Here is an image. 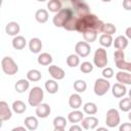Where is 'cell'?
Here are the masks:
<instances>
[{
    "label": "cell",
    "instance_id": "obj_37",
    "mask_svg": "<svg viewBox=\"0 0 131 131\" xmlns=\"http://www.w3.org/2000/svg\"><path fill=\"white\" fill-rule=\"evenodd\" d=\"M80 71L84 74H89L93 71V64L90 61H84L80 64Z\"/></svg>",
    "mask_w": 131,
    "mask_h": 131
},
{
    "label": "cell",
    "instance_id": "obj_42",
    "mask_svg": "<svg viewBox=\"0 0 131 131\" xmlns=\"http://www.w3.org/2000/svg\"><path fill=\"white\" fill-rule=\"evenodd\" d=\"M123 7L125 10H131V0H123Z\"/></svg>",
    "mask_w": 131,
    "mask_h": 131
},
{
    "label": "cell",
    "instance_id": "obj_13",
    "mask_svg": "<svg viewBox=\"0 0 131 131\" xmlns=\"http://www.w3.org/2000/svg\"><path fill=\"white\" fill-rule=\"evenodd\" d=\"M127 92V89H126V86L125 84H122V83H116L113 85L112 87V94L117 97V98H121L123 97Z\"/></svg>",
    "mask_w": 131,
    "mask_h": 131
},
{
    "label": "cell",
    "instance_id": "obj_15",
    "mask_svg": "<svg viewBox=\"0 0 131 131\" xmlns=\"http://www.w3.org/2000/svg\"><path fill=\"white\" fill-rule=\"evenodd\" d=\"M20 31V27L16 21H9L5 27V32L9 36H17Z\"/></svg>",
    "mask_w": 131,
    "mask_h": 131
},
{
    "label": "cell",
    "instance_id": "obj_41",
    "mask_svg": "<svg viewBox=\"0 0 131 131\" xmlns=\"http://www.w3.org/2000/svg\"><path fill=\"white\" fill-rule=\"evenodd\" d=\"M120 131H131V123H124L119 128Z\"/></svg>",
    "mask_w": 131,
    "mask_h": 131
},
{
    "label": "cell",
    "instance_id": "obj_10",
    "mask_svg": "<svg viewBox=\"0 0 131 131\" xmlns=\"http://www.w3.org/2000/svg\"><path fill=\"white\" fill-rule=\"evenodd\" d=\"M35 113H36V115H37L38 118L44 119V118H47L50 115L51 107L47 103H40L39 105L36 106V112Z\"/></svg>",
    "mask_w": 131,
    "mask_h": 131
},
{
    "label": "cell",
    "instance_id": "obj_33",
    "mask_svg": "<svg viewBox=\"0 0 131 131\" xmlns=\"http://www.w3.org/2000/svg\"><path fill=\"white\" fill-rule=\"evenodd\" d=\"M119 108L122 112H129L131 110V98L125 97L119 101Z\"/></svg>",
    "mask_w": 131,
    "mask_h": 131
},
{
    "label": "cell",
    "instance_id": "obj_48",
    "mask_svg": "<svg viewBox=\"0 0 131 131\" xmlns=\"http://www.w3.org/2000/svg\"><path fill=\"white\" fill-rule=\"evenodd\" d=\"M101 1H102V2H111L112 0H101Z\"/></svg>",
    "mask_w": 131,
    "mask_h": 131
},
{
    "label": "cell",
    "instance_id": "obj_25",
    "mask_svg": "<svg viewBox=\"0 0 131 131\" xmlns=\"http://www.w3.org/2000/svg\"><path fill=\"white\" fill-rule=\"evenodd\" d=\"M37 61L41 66H49L52 62V56L47 52H43L39 54V56L37 57Z\"/></svg>",
    "mask_w": 131,
    "mask_h": 131
},
{
    "label": "cell",
    "instance_id": "obj_24",
    "mask_svg": "<svg viewBox=\"0 0 131 131\" xmlns=\"http://www.w3.org/2000/svg\"><path fill=\"white\" fill-rule=\"evenodd\" d=\"M48 16H49L48 15V11L46 9H43V8L38 9L36 11V13H35V18L40 24H45L48 20Z\"/></svg>",
    "mask_w": 131,
    "mask_h": 131
},
{
    "label": "cell",
    "instance_id": "obj_3",
    "mask_svg": "<svg viewBox=\"0 0 131 131\" xmlns=\"http://www.w3.org/2000/svg\"><path fill=\"white\" fill-rule=\"evenodd\" d=\"M44 98V92L41 87L35 86L30 90L29 96H28V101L31 106H37L40 103H42V100Z\"/></svg>",
    "mask_w": 131,
    "mask_h": 131
},
{
    "label": "cell",
    "instance_id": "obj_31",
    "mask_svg": "<svg viewBox=\"0 0 131 131\" xmlns=\"http://www.w3.org/2000/svg\"><path fill=\"white\" fill-rule=\"evenodd\" d=\"M79 63H80V56L77 53L70 54L67 57V64L70 68H76L77 66H79Z\"/></svg>",
    "mask_w": 131,
    "mask_h": 131
},
{
    "label": "cell",
    "instance_id": "obj_20",
    "mask_svg": "<svg viewBox=\"0 0 131 131\" xmlns=\"http://www.w3.org/2000/svg\"><path fill=\"white\" fill-rule=\"evenodd\" d=\"M84 119V115L81 111H78V110H74L73 112H71L69 115H68V120L69 122L73 123V124H76V123H79L81 122L82 120Z\"/></svg>",
    "mask_w": 131,
    "mask_h": 131
},
{
    "label": "cell",
    "instance_id": "obj_51",
    "mask_svg": "<svg viewBox=\"0 0 131 131\" xmlns=\"http://www.w3.org/2000/svg\"><path fill=\"white\" fill-rule=\"evenodd\" d=\"M129 72H130V73H131V67H130V70H129Z\"/></svg>",
    "mask_w": 131,
    "mask_h": 131
},
{
    "label": "cell",
    "instance_id": "obj_43",
    "mask_svg": "<svg viewBox=\"0 0 131 131\" xmlns=\"http://www.w3.org/2000/svg\"><path fill=\"white\" fill-rule=\"evenodd\" d=\"M70 131H82V127L78 125H73L70 128Z\"/></svg>",
    "mask_w": 131,
    "mask_h": 131
},
{
    "label": "cell",
    "instance_id": "obj_46",
    "mask_svg": "<svg viewBox=\"0 0 131 131\" xmlns=\"http://www.w3.org/2000/svg\"><path fill=\"white\" fill-rule=\"evenodd\" d=\"M97 130H98V131H107V129L104 128V127H99Z\"/></svg>",
    "mask_w": 131,
    "mask_h": 131
},
{
    "label": "cell",
    "instance_id": "obj_38",
    "mask_svg": "<svg viewBox=\"0 0 131 131\" xmlns=\"http://www.w3.org/2000/svg\"><path fill=\"white\" fill-rule=\"evenodd\" d=\"M116 67L122 71H128L129 72L130 67H131V62H127L125 59L118 60V61H116Z\"/></svg>",
    "mask_w": 131,
    "mask_h": 131
},
{
    "label": "cell",
    "instance_id": "obj_22",
    "mask_svg": "<svg viewBox=\"0 0 131 131\" xmlns=\"http://www.w3.org/2000/svg\"><path fill=\"white\" fill-rule=\"evenodd\" d=\"M29 87H30V82L28 79H20L14 85V88L18 93H25L29 89Z\"/></svg>",
    "mask_w": 131,
    "mask_h": 131
},
{
    "label": "cell",
    "instance_id": "obj_12",
    "mask_svg": "<svg viewBox=\"0 0 131 131\" xmlns=\"http://www.w3.org/2000/svg\"><path fill=\"white\" fill-rule=\"evenodd\" d=\"M98 125V119L93 117V116H89V117H86L82 120V127L85 129V130H91V129H94L96 128Z\"/></svg>",
    "mask_w": 131,
    "mask_h": 131
},
{
    "label": "cell",
    "instance_id": "obj_26",
    "mask_svg": "<svg viewBox=\"0 0 131 131\" xmlns=\"http://www.w3.org/2000/svg\"><path fill=\"white\" fill-rule=\"evenodd\" d=\"M45 89L47 90L48 93L50 94H54L58 91V84L57 82L55 81V79H50V80H47L45 82Z\"/></svg>",
    "mask_w": 131,
    "mask_h": 131
},
{
    "label": "cell",
    "instance_id": "obj_1",
    "mask_svg": "<svg viewBox=\"0 0 131 131\" xmlns=\"http://www.w3.org/2000/svg\"><path fill=\"white\" fill-rule=\"evenodd\" d=\"M103 24L104 23L102 20H100L95 14L90 12V13L80 16L77 19L76 31L81 34H83L86 31H89V30H93V31H96L97 33H101Z\"/></svg>",
    "mask_w": 131,
    "mask_h": 131
},
{
    "label": "cell",
    "instance_id": "obj_40",
    "mask_svg": "<svg viewBox=\"0 0 131 131\" xmlns=\"http://www.w3.org/2000/svg\"><path fill=\"white\" fill-rule=\"evenodd\" d=\"M114 59H115V61L125 59V53H124V50L117 49V50L114 52Z\"/></svg>",
    "mask_w": 131,
    "mask_h": 131
},
{
    "label": "cell",
    "instance_id": "obj_9",
    "mask_svg": "<svg viewBox=\"0 0 131 131\" xmlns=\"http://www.w3.org/2000/svg\"><path fill=\"white\" fill-rule=\"evenodd\" d=\"M12 116V112L10 110V107L8 106V103L4 100L0 101V121H7L11 118Z\"/></svg>",
    "mask_w": 131,
    "mask_h": 131
},
{
    "label": "cell",
    "instance_id": "obj_36",
    "mask_svg": "<svg viewBox=\"0 0 131 131\" xmlns=\"http://www.w3.org/2000/svg\"><path fill=\"white\" fill-rule=\"evenodd\" d=\"M87 88V84L84 80H77L74 82V89L78 92V93H82L86 90Z\"/></svg>",
    "mask_w": 131,
    "mask_h": 131
},
{
    "label": "cell",
    "instance_id": "obj_17",
    "mask_svg": "<svg viewBox=\"0 0 131 131\" xmlns=\"http://www.w3.org/2000/svg\"><path fill=\"white\" fill-rule=\"evenodd\" d=\"M67 126V119L61 116H57L53 119V127L55 131H63Z\"/></svg>",
    "mask_w": 131,
    "mask_h": 131
},
{
    "label": "cell",
    "instance_id": "obj_32",
    "mask_svg": "<svg viewBox=\"0 0 131 131\" xmlns=\"http://www.w3.org/2000/svg\"><path fill=\"white\" fill-rule=\"evenodd\" d=\"M82 35H83L84 41H86L88 43H92V42H94L97 39V32L96 31H93V30L86 31Z\"/></svg>",
    "mask_w": 131,
    "mask_h": 131
},
{
    "label": "cell",
    "instance_id": "obj_50",
    "mask_svg": "<svg viewBox=\"0 0 131 131\" xmlns=\"http://www.w3.org/2000/svg\"><path fill=\"white\" fill-rule=\"evenodd\" d=\"M37 1H39V2H44V1H46V0H37Z\"/></svg>",
    "mask_w": 131,
    "mask_h": 131
},
{
    "label": "cell",
    "instance_id": "obj_14",
    "mask_svg": "<svg viewBox=\"0 0 131 131\" xmlns=\"http://www.w3.org/2000/svg\"><path fill=\"white\" fill-rule=\"evenodd\" d=\"M116 79L119 83L125 84V85H131V74L130 72L126 71H120L116 74Z\"/></svg>",
    "mask_w": 131,
    "mask_h": 131
},
{
    "label": "cell",
    "instance_id": "obj_39",
    "mask_svg": "<svg viewBox=\"0 0 131 131\" xmlns=\"http://www.w3.org/2000/svg\"><path fill=\"white\" fill-rule=\"evenodd\" d=\"M101 74H102V77H103V78H105V79H110V78H112V77L114 76V70H113L112 68L105 67V68H103Z\"/></svg>",
    "mask_w": 131,
    "mask_h": 131
},
{
    "label": "cell",
    "instance_id": "obj_16",
    "mask_svg": "<svg viewBox=\"0 0 131 131\" xmlns=\"http://www.w3.org/2000/svg\"><path fill=\"white\" fill-rule=\"evenodd\" d=\"M113 44H114V46H115L116 49L124 50V49L128 46V38H127L126 36L120 35V36H118V37L115 38Z\"/></svg>",
    "mask_w": 131,
    "mask_h": 131
},
{
    "label": "cell",
    "instance_id": "obj_8",
    "mask_svg": "<svg viewBox=\"0 0 131 131\" xmlns=\"http://www.w3.org/2000/svg\"><path fill=\"white\" fill-rule=\"evenodd\" d=\"M75 52L80 57H86L91 52V47L86 41H79L75 46Z\"/></svg>",
    "mask_w": 131,
    "mask_h": 131
},
{
    "label": "cell",
    "instance_id": "obj_7",
    "mask_svg": "<svg viewBox=\"0 0 131 131\" xmlns=\"http://www.w3.org/2000/svg\"><path fill=\"white\" fill-rule=\"evenodd\" d=\"M105 124L108 128H115L120 124V114L116 108H110L106 112Z\"/></svg>",
    "mask_w": 131,
    "mask_h": 131
},
{
    "label": "cell",
    "instance_id": "obj_28",
    "mask_svg": "<svg viewBox=\"0 0 131 131\" xmlns=\"http://www.w3.org/2000/svg\"><path fill=\"white\" fill-rule=\"evenodd\" d=\"M42 78V74L40 71L36 70V69H33V70H30L28 73H27V79L31 82H37L39 80H41Z\"/></svg>",
    "mask_w": 131,
    "mask_h": 131
},
{
    "label": "cell",
    "instance_id": "obj_19",
    "mask_svg": "<svg viewBox=\"0 0 131 131\" xmlns=\"http://www.w3.org/2000/svg\"><path fill=\"white\" fill-rule=\"evenodd\" d=\"M69 105L74 108V110H78L79 107H81L82 105V98L78 93H74L70 96L69 98Z\"/></svg>",
    "mask_w": 131,
    "mask_h": 131
},
{
    "label": "cell",
    "instance_id": "obj_47",
    "mask_svg": "<svg viewBox=\"0 0 131 131\" xmlns=\"http://www.w3.org/2000/svg\"><path fill=\"white\" fill-rule=\"evenodd\" d=\"M128 119L131 121V110L129 111V114H128Z\"/></svg>",
    "mask_w": 131,
    "mask_h": 131
},
{
    "label": "cell",
    "instance_id": "obj_4",
    "mask_svg": "<svg viewBox=\"0 0 131 131\" xmlns=\"http://www.w3.org/2000/svg\"><path fill=\"white\" fill-rule=\"evenodd\" d=\"M1 68H2V71L6 75H9V76H12V75L16 74L17 71H18V66L9 56H5V57L2 58V60H1Z\"/></svg>",
    "mask_w": 131,
    "mask_h": 131
},
{
    "label": "cell",
    "instance_id": "obj_35",
    "mask_svg": "<svg viewBox=\"0 0 131 131\" xmlns=\"http://www.w3.org/2000/svg\"><path fill=\"white\" fill-rule=\"evenodd\" d=\"M116 31H117V28H116L115 25H113V24H111V23H106V24H103L101 33H102V34L113 35V34L116 33Z\"/></svg>",
    "mask_w": 131,
    "mask_h": 131
},
{
    "label": "cell",
    "instance_id": "obj_6",
    "mask_svg": "<svg viewBox=\"0 0 131 131\" xmlns=\"http://www.w3.org/2000/svg\"><path fill=\"white\" fill-rule=\"evenodd\" d=\"M111 88V84L107 79L105 78H98L94 83V93L97 96H102L107 93V91Z\"/></svg>",
    "mask_w": 131,
    "mask_h": 131
},
{
    "label": "cell",
    "instance_id": "obj_11",
    "mask_svg": "<svg viewBox=\"0 0 131 131\" xmlns=\"http://www.w3.org/2000/svg\"><path fill=\"white\" fill-rule=\"evenodd\" d=\"M48 73H49L50 76H51L53 79H55V80H62V79L64 78V76H66L64 71H63L61 68L57 67V66H49V68H48Z\"/></svg>",
    "mask_w": 131,
    "mask_h": 131
},
{
    "label": "cell",
    "instance_id": "obj_2",
    "mask_svg": "<svg viewBox=\"0 0 131 131\" xmlns=\"http://www.w3.org/2000/svg\"><path fill=\"white\" fill-rule=\"evenodd\" d=\"M72 17H77V14L75 13L74 10H72L71 8H68V7H64V8H61L58 12H56V14L53 16V19H52V23L55 27L57 28H62L64 23L72 18Z\"/></svg>",
    "mask_w": 131,
    "mask_h": 131
},
{
    "label": "cell",
    "instance_id": "obj_18",
    "mask_svg": "<svg viewBox=\"0 0 131 131\" xmlns=\"http://www.w3.org/2000/svg\"><path fill=\"white\" fill-rule=\"evenodd\" d=\"M29 48L33 53H39L42 49V41L39 38H32L29 42Z\"/></svg>",
    "mask_w": 131,
    "mask_h": 131
},
{
    "label": "cell",
    "instance_id": "obj_5",
    "mask_svg": "<svg viewBox=\"0 0 131 131\" xmlns=\"http://www.w3.org/2000/svg\"><path fill=\"white\" fill-rule=\"evenodd\" d=\"M107 53L106 50L103 48H98L95 50L94 52V56H93V62L94 64L99 68V69H103L106 67L107 64Z\"/></svg>",
    "mask_w": 131,
    "mask_h": 131
},
{
    "label": "cell",
    "instance_id": "obj_23",
    "mask_svg": "<svg viewBox=\"0 0 131 131\" xmlns=\"http://www.w3.org/2000/svg\"><path fill=\"white\" fill-rule=\"evenodd\" d=\"M26 44H27V40L23 36H14V38L12 39V46L16 50L24 49L26 47Z\"/></svg>",
    "mask_w": 131,
    "mask_h": 131
},
{
    "label": "cell",
    "instance_id": "obj_21",
    "mask_svg": "<svg viewBox=\"0 0 131 131\" xmlns=\"http://www.w3.org/2000/svg\"><path fill=\"white\" fill-rule=\"evenodd\" d=\"M25 126L27 127L28 130L30 131H34L38 128V125H39V122H38V119L36 117H33V116H29L25 119Z\"/></svg>",
    "mask_w": 131,
    "mask_h": 131
},
{
    "label": "cell",
    "instance_id": "obj_45",
    "mask_svg": "<svg viewBox=\"0 0 131 131\" xmlns=\"http://www.w3.org/2000/svg\"><path fill=\"white\" fill-rule=\"evenodd\" d=\"M27 127H15L12 129V131H17V130H20V131H26Z\"/></svg>",
    "mask_w": 131,
    "mask_h": 131
},
{
    "label": "cell",
    "instance_id": "obj_34",
    "mask_svg": "<svg viewBox=\"0 0 131 131\" xmlns=\"http://www.w3.org/2000/svg\"><path fill=\"white\" fill-rule=\"evenodd\" d=\"M83 111L87 115H95L97 113V105L94 102H86L83 106Z\"/></svg>",
    "mask_w": 131,
    "mask_h": 131
},
{
    "label": "cell",
    "instance_id": "obj_27",
    "mask_svg": "<svg viewBox=\"0 0 131 131\" xmlns=\"http://www.w3.org/2000/svg\"><path fill=\"white\" fill-rule=\"evenodd\" d=\"M62 7V4L60 2V0H49L47 3V8L50 12L56 13L58 12Z\"/></svg>",
    "mask_w": 131,
    "mask_h": 131
},
{
    "label": "cell",
    "instance_id": "obj_30",
    "mask_svg": "<svg viewBox=\"0 0 131 131\" xmlns=\"http://www.w3.org/2000/svg\"><path fill=\"white\" fill-rule=\"evenodd\" d=\"M114 42V39L112 37V35H108V34H101L100 37H99V43L101 46L103 47H110L112 46Z\"/></svg>",
    "mask_w": 131,
    "mask_h": 131
},
{
    "label": "cell",
    "instance_id": "obj_29",
    "mask_svg": "<svg viewBox=\"0 0 131 131\" xmlns=\"http://www.w3.org/2000/svg\"><path fill=\"white\" fill-rule=\"evenodd\" d=\"M11 107H12V111L14 113H16V114H23L27 110L26 103L24 101H21V100H15V101H13Z\"/></svg>",
    "mask_w": 131,
    "mask_h": 131
},
{
    "label": "cell",
    "instance_id": "obj_44",
    "mask_svg": "<svg viewBox=\"0 0 131 131\" xmlns=\"http://www.w3.org/2000/svg\"><path fill=\"white\" fill-rule=\"evenodd\" d=\"M125 34H126V37H127L128 39H131V27H128V28L126 29Z\"/></svg>",
    "mask_w": 131,
    "mask_h": 131
},
{
    "label": "cell",
    "instance_id": "obj_49",
    "mask_svg": "<svg viewBox=\"0 0 131 131\" xmlns=\"http://www.w3.org/2000/svg\"><path fill=\"white\" fill-rule=\"evenodd\" d=\"M129 97H130V98H131V89H130V90H129Z\"/></svg>",
    "mask_w": 131,
    "mask_h": 131
}]
</instances>
